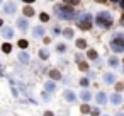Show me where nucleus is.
I'll list each match as a JSON object with an SVG mask.
<instances>
[{
	"instance_id": "c9c22d12",
	"label": "nucleus",
	"mask_w": 124,
	"mask_h": 116,
	"mask_svg": "<svg viewBox=\"0 0 124 116\" xmlns=\"http://www.w3.org/2000/svg\"><path fill=\"white\" fill-rule=\"evenodd\" d=\"M121 9H124V0H121Z\"/></svg>"
},
{
	"instance_id": "5701e85b",
	"label": "nucleus",
	"mask_w": 124,
	"mask_h": 116,
	"mask_svg": "<svg viewBox=\"0 0 124 116\" xmlns=\"http://www.w3.org/2000/svg\"><path fill=\"white\" fill-rule=\"evenodd\" d=\"M17 45H19V48H27V41L26 39H19Z\"/></svg>"
},
{
	"instance_id": "58836bf2",
	"label": "nucleus",
	"mask_w": 124,
	"mask_h": 116,
	"mask_svg": "<svg viewBox=\"0 0 124 116\" xmlns=\"http://www.w3.org/2000/svg\"><path fill=\"white\" fill-rule=\"evenodd\" d=\"M112 2H119V0H112Z\"/></svg>"
},
{
	"instance_id": "39448f33",
	"label": "nucleus",
	"mask_w": 124,
	"mask_h": 116,
	"mask_svg": "<svg viewBox=\"0 0 124 116\" xmlns=\"http://www.w3.org/2000/svg\"><path fill=\"white\" fill-rule=\"evenodd\" d=\"M2 36H4L5 39L12 38V36H14V31H12V27H9V26H4V27H2Z\"/></svg>"
},
{
	"instance_id": "7ed1b4c3",
	"label": "nucleus",
	"mask_w": 124,
	"mask_h": 116,
	"mask_svg": "<svg viewBox=\"0 0 124 116\" xmlns=\"http://www.w3.org/2000/svg\"><path fill=\"white\" fill-rule=\"evenodd\" d=\"M77 26H78L82 31H88V29L92 27V16H90V14H82L80 19H78V22H77Z\"/></svg>"
},
{
	"instance_id": "b1692460",
	"label": "nucleus",
	"mask_w": 124,
	"mask_h": 116,
	"mask_svg": "<svg viewBox=\"0 0 124 116\" xmlns=\"http://www.w3.org/2000/svg\"><path fill=\"white\" fill-rule=\"evenodd\" d=\"M2 50H4V51H5V53H9V51H10V50H12V46H10V45H9V43H4V46H2Z\"/></svg>"
},
{
	"instance_id": "9d476101",
	"label": "nucleus",
	"mask_w": 124,
	"mask_h": 116,
	"mask_svg": "<svg viewBox=\"0 0 124 116\" xmlns=\"http://www.w3.org/2000/svg\"><path fill=\"white\" fill-rule=\"evenodd\" d=\"M44 87H46V90H48V92H54V90H56V87H54V82H53V80H48V82L44 84Z\"/></svg>"
},
{
	"instance_id": "ea45409f",
	"label": "nucleus",
	"mask_w": 124,
	"mask_h": 116,
	"mask_svg": "<svg viewBox=\"0 0 124 116\" xmlns=\"http://www.w3.org/2000/svg\"><path fill=\"white\" fill-rule=\"evenodd\" d=\"M105 116H109V114H105Z\"/></svg>"
},
{
	"instance_id": "393cba45",
	"label": "nucleus",
	"mask_w": 124,
	"mask_h": 116,
	"mask_svg": "<svg viewBox=\"0 0 124 116\" xmlns=\"http://www.w3.org/2000/svg\"><path fill=\"white\" fill-rule=\"evenodd\" d=\"M39 56H41V58H44V60H46V58H48V56H49V53H48V51H46V50H41V51H39Z\"/></svg>"
},
{
	"instance_id": "9b49d317",
	"label": "nucleus",
	"mask_w": 124,
	"mask_h": 116,
	"mask_svg": "<svg viewBox=\"0 0 124 116\" xmlns=\"http://www.w3.org/2000/svg\"><path fill=\"white\" fill-rule=\"evenodd\" d=\"M34 36H38V38H41V36H44V27H41V26H38V27H34Z\"/></svg>"
},
{
	"instance_id": "ddd939ff",
	"label": "nucleus",
	"mask_w": 124,
	"mask_h": 116,
	"mask_svg": "<svg viewBox=\"0 0 124 116\" xmlns=\"http://www.w3.org/2000/svg\"><path fill=\"white\" fill-rule=\"evenodd\" d=\"M49 77H51L53 80H58V79H61V73H60L58 70H51V72H49Z\"/></svg>"
},
{
	"instance_id": "cd10ccee",
	"label": "nucleus",
	"mask_w": 124,
	"mask_h": 116,
	"mask_svg": "<svg viewBox=\"0 0 124 116\" xmlns=\"http://www.w3.org/2000/svg\"><path fill=\"white\" fill-rule=\"evenodd\" d=\"M90 114H92V116H100V111L95 107V109H92V113H90Z\"/></svg>"
},
{
	"instance_id": "7c9ffc66",
	"label": "nucleus",
	"mask_w": 124,
	"mask_h": 116,
	"mask_svg": "<svg viewBox=\"0 0 124 116\" xmlns=\"http://www.w3.org/2000/svg\"><path fill=\"white\" fill-rule=\"evenodd\" d=\"M87 84H88V80H87V79H82V80H80V85H83V87H85Z\"/></svg>"
},
{
	"instance_id": "6e6552de",
	"label": "nucleus",
	"mask_w": 124,
	"mask_h": 116,
	"mask_svg": "<svg viewBox=\"0 0 124 116\" xmlns=\"http://www.w3.org/2000/svg\"><path fill=\"white\" fill-rule=\"evenodd\" d=\"M95 99H97L99 104H105V102H107V96H105L104 92H99V94L95 96Z\"/></svg>"
},
{
	"instance_id": "f704fd0d",
	"label": "nucleus",
	"mask_w": 124,
	"mask_h": 116,
	"mask_svg": "<svg viewBox=\"0 0 124 116\" xmlns=\"http://www.w3.org/2000/svg\"><path fill=\"white\" fill-rule=\"evenodd\" d=\"M24 2H26V4H32V2H34V0H24Z\"/></svg>"
},
{
	"instance_id": "412c9836",
	"label": "nucleus",
	"mask_w": 124,
	"mask_h": 116,
	"mask_svg": "<svg viewBox=\"0 0 124 116\" xmlns=\"http://www.w3.org/2000/svg\"><path fill=\"white\" fill-rule=\"evenodd\" d=\"M63 2H65L66 5H77V4L80 2V0H63Z\"/></svg>"
},
{
	"instance_id": "c756f323",
	"label": "nucleus",
	"mask_w": 124,
	"mask_h": 116,
	"mask_svg": "<svg viewBox=\"0 0 124 116\" xmlns=\"http://www.w3.org/2000/svg\"><path fill=\"white\" fill-rule=\"evenodd\" d=\"M48 19H49L48 14H41V21H48Z\"/></svg>"
},
{
	"instance_id": "4be33fe9",
	"label": "nucleus",
	"mask_w": 124,
	"mask_h": 116,
	"mask_svg": "<svg viewBox=\"0 0 124 116\" xmlns=\"http://www.w3.org/2000/svg\"><path fill=\"white\" fill-rule=\"evenodd\" d=\"M63 34H65L66 38H71V36H73V29H65V31H63Z\"/></svg>"
},
{
	"instance_id": "6ab92c4d",
	"label": "nucleus",
	"mask_w": 124,
	"mask_h": 116,
	"mask_svg": "<svg viewBox=\"0 0 124 116\" xmlns=\"http://www.w3.org/2000/svg\"><path fill=\"white\" fill-rule=\"evenodd\" d=\"M87 55H88V58H90V60H97V51H93V50H90V51H88Z\"/></svg>"
},
{
	"instance_id": "4c0bfd02",
	"label": "nucleus",
	"mask_w": 124,
	"mask_h": 116,
	"mask_svg": "<svg viewBox=\"0 0 124 116\" xmlns=\"http://www.w3.org/2000/svg\"><path fill=\"white\" fill-rule=\"evenodd\" d=\"M95 2H100V4H102V2H105V0H95Z\"/></svg>"
},
{
	"instance_id": "dca6fc26",
	"label": "nucleus",
	"mask_w": 124,
	"mask_h": 116,
	"mask_svg": "<svg viewBox=\"0 0 124 116\" xmlns=\"http://www.w3.org/2000/svg\"><path fill=\"white\" fill-rule=\"evenodd\" d=\"M17 26H19L21 29H26V27H27V22H26V19H19V21H17Z\"/></svg>"
},
{
	"instance_id": "f03ea898",
	"label": "nucleus",
	"mask_w": 124,
	"mask_h": 116,
	"mask_svg": "<svg viewBox=\"0 0 124 116\" xmlns=\"http://www.w3.org/2000/svg\"><path fill=\"white\" fill-rule=\"evenodd\" d=\"M95 22H97V26H100L104 29H109L112 26V16L109 12H99L97 17H95Z\"/></svg>"
},
{
	"instance_id": "c85d7f7f",
	"label": "nucleus",
	"mask_w": 124,
	"mask_h": 116,
	"mask_svg": "<svg viewBox=\"0 0 124 116\" xmlns=\"http://www.w3.org/2000/svg\"><path fill=\"white\" fill-rule=\"evenodd\" d=\"M65 50H66V48H65V45H58V51H60V53H63Z\"/></svg>"
},
{
	"instance_id": "0eeeda50",
	"label": "nucleus",
	"mask_w": 124,
	"mask_h": 116,
	"mask_svg": "<svg viewBox=\"0 0 124 116\" xmlns=\"http://www.w3.org/2000/svg\"><path fill=\"white\" fill-rule=\"evenodd\" d=\"M4 10H5V14H14V12H16V5L10 4V2H7V4L4 5Z\"/></svg>"
},
{
	"instance_id": "72a5a7b5",
	"label": "nucleus",
	"mask_w": 124,
	"mask_h": 116,
	"mask_svg": "<svg viewBox=\"0 0 124 116\" xmlns=\"http://www.w3.org/2000/svg\"><path fill=\"white\" fill-rule=\"evenodd\" d=\"M121 24L124 26V14H122V17H121Z\"/></svg>"
},
{
	"instance_id": "4468645a",
	"label": "nucleus",
	"mask_w": 124,
	"mask_h": 116,
	"mask_svg": "<svg viewBox=\"0 0 124 116\" xmlns=\"http://www.w3.org/2000/svg\"><path fill=\"white\" fill-rule=\"evenodd\" d=\"M65 99L71 102V101H75V94H73L71 90H66V92H65Z\"/></svg>"
},
{
	"instance_id": "f257e3e1",
	"label": "nucleus",
	"mask_w": 124,
	"mask_h": 116,
	"mask_svg": "<svg viewBox=\"0 0 124 116\" xmlns=\"http://www.w3.org/2000/svg\"><path fill=\"white\" fill-rule=\"evenodd\" d=\"M54 14L58 16V17H61V19H66V21H70V19H73L75 17V10L68 5H56L54 7Z\"/></svg>"
},
{
	"instance_id": "f3484780",
	"label": "nucleus",
	"mask_w": 124,
	"mask_h": 116,
	"mask_svg": "<svg viewBox=\"0 0 124 116\" xmlns=\"http://www.w3.org/2000/svg\"><path fill=\"white\" fill-rule=\"evenodd\" d=\"M80 97H82L83 101H88V99H90L92 96H90V92H88V90H83V92L80 94Z\"/></svg>"
},
{
	"instance_id": "aec40b11",
	"label": "nucleus",
	"mask_w": 124,
	"mask_h": 116,
	"mask_svg": "<svg viewBox=\"0 0 124 116\" xmlns=\"http://www.w3.org/2000/svg\"><path fill=\"white\" fill-rule=\"evenodd\" d=\"M77 46H78V48H85V46H87L85 39H77Z\"/></svg>"
},
{
	"instance_id": "a211bd4d",
	"label": "nucleus",
	"mask_w": 124,
	"mask_h": 116,
	"mask_svg": "<svg viewBox=\"0 0 124 116\" xmlns=\"http://www.w3.org/2000/svg\"><path fill=\"white\" fill-rule=\"evenodd\" d=\"M78 68L83 70V72H87V70H88V65H87L85 62H78Z\"/></svg>"
},
{
	"instance_id": "423d86ee",
	"label": "nucleus",
	"mask_w": 124,
	"mask_h": 116,
	"mask_svg": "<svg viewBox=\"0 0 124 116\" xmlns=\"http://www.w3.org/2000/svg\"><path fill=\"white\" fill-rule=\"evenodd\" d=\"M109 99H110V102H112V104H121V102H122V96H121V94H117V92H116V94H112Z\"/></svg>"
},
{
	"instance_id": "a878e982",
	"label": "nucleus",
	"mask_w": 124,
	"mask_h": 116,
	"mask_svg": "<svg viewBox=\"0 0 124 116\" xmlns=\"http://www.w3.org/2000/svg\"><path fill=\"white\" fill-rule=\"evenodd\" d=\"M82 113H92L90 107H88V104H83V106H82Z\"/></svg>"
},
{
	"instance_id": "bb28decb",
	"label": "nucleus",
	"mask_w": 124,
	"mask_h": 116,
	"mask_svg": "<svg viewBox=\"0 0 124 116\" xmlns=\"http://www.w3.org/2000/svg\"><path fill=\"white\" fill-rule=\"evenodd\" d=\"M109 62H110V65H112V67H117V63H119V62H117V58H110Z\"/></svg>"
},
{
	"instance_id": "f8f14e48",
	"label": "nucleus",
	"mask_w": 124,
	"mask_h": 116,
	"mask_svg": "<svg viewBox=\"0 0 124 116\" xmlns=\"http://www.w3.org/2000/svg\"><path fill=\"white\" fill-rule=\"evenodd\" d=\"M114 80H116V79H114L112 73H105V75H104V82H105V84H114Z\"/></svg>"
},
{
	"instance_id": "473e14b6",
	"label": "nucleus",
	"mask_w": 124,
	"mask_h": 116,
	"mask_svg": "<svg viewBox=\"0 0 124 116\" xmlns=\"http://www.w3.org/2000/svg\"><path fill=\"white\" fill-rule=\"evenodd\" d=\"M44 116H53V113H51V111H46V113H44Z\"/></svg>"
},
{
	"instance_id": "2eb2a0df",
	"label": "nucleus",
	"mask_w": 124,
	"mask_h": 116,
	"mask_svg": "<svg viewBox=\"0 0 124 116\" xmlns=\"http://www.w3.org/2000/svg\"><path fill=\"white\" fill-rule=\"evenodd\" d=\"M24 16H26V17H32V16H34V10H32L31 7H26V9H24Z\"/></svg>"
},
{
	"instance_id": "e433bc0d",
	"label": "nucleus",
	"mask_w": 124,
	"mask_h": 116,
	"mask_svg": "<svg viewBox=\"0 0 124 116\" xmlns=\"http://www.w3.org/2000/svg\"><path fill=\"white\" fill-rule=\"evenodd\" d=\"M116 116H124V114H122V113H117V114H116Z\"/></svg>"
},
{
	"instance_id": "20e7f679",
	"label": "nucleus",
	"mask_w": 124,
	"mask_h": 116,
	"mask_svg": "<svg viewBox=\"0 0 124 116\" xmlns=\"http://www.w3.org/2000/svg\"><path fill=\"white\" fill-rule=\"evenodd\" d=\"M110 48H112L116 53L124 51V38L119 36V34H116V36L112 38V41H110Z\"/></svg>"
},
{
	"instance_id": "1a4fd4ad",
	"label": "nucleus",
	"mask_w": 124,
	"mask_h": 116,
	"mask_svg": "<svg viewBox=\"0 0 124 116\" xmlns=\"http://www.w3.org/2000/svg\"><path fill=\"white\" fill-rule=\"evenodd\" d=\"M19 60H21L22 63H29V62H31V58H29V55H27L26 51H21V53H19Z\"/></svg>"
},
{
	"instance_id": "2f4dec72",
	"label": "nucleus",
	"mask_w": 124,
	"mask_h": 116,
	"mask_svg": "<svg viewBox=\"0 0 124 116\" xmlns=\"http://www.w3.org/2000/svg\"><path fill=\"white\" fill-rule=\"evenodd\" d=\"M122 87H124V85H122L121 82H119V84H116V89H117V90H122Z\"/></svg>"
}]
</instances>
